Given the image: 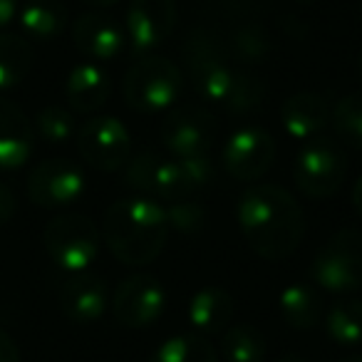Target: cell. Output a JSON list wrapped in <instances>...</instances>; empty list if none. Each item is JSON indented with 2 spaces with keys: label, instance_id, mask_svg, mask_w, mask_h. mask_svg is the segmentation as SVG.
Wrapping results in <instances>:
<instances>
[{
  "label": "cell",
  "instance_id": "cell-15",
  "mask_svg": "<svg viewBox=\"0 0 362 362\" xmlns=\"http://www.w3.org/2000/svg\"><path fill=\"white\" fill-rule=\"evenodd\" d=\"M75 47L92 62H110L122 55L127 45V33L115 18L102 13H85L72 25Z\"/></svg>",
  "mask_w": 362,
  "mask_h": 362
},
{
  "label": "cell",
  "instance_id": "cell-6",
  "mask_svg": "<svg viewBox=\"0 0 362 362\" xmlns=\"http://www.w3.org/2000/svg\"><path fill=\"white\" fill-rule=\"evenodd\" d=\"M45 251L62 271L82 273L100 251V231L85 214H62L45 226Z\"/></svg>",
  "mask_w": 362,
  "mask_h": 362
},
{
  "label": "cell",
  "instance_id": "cell-16",
  "mask_svg": "<svg viewBox=\"0 0 362 362\" xmlns=\"http://www.w3.org/2000/svg\"><path fill=\"white\" fill-rule=\"evenodd\" d=\"M107 286L95 273H70L65 283L60 286V308L72 322L90 325L97 322L107 310Z\"/></svg>",
  "mask_w": 362,
  "mask_h": 362
},
{
  "label": "cell",
  "instance_id": "cell-33",
  "mask_svg": "<svg viewBox=\"0 0 362 362\" xmlns=\"http://www.w3.org/2000/svg\"><path fill=\"white\" fill-rule=\"evenodd\" d=\"M21 11V3L18 0H0V30H6L8 25H13Z\"/></svg>",
  "mask_w": 362,
  "mask_h": 362
},
{
  "label": "cell",
  "instance_id": "cell-18",
  "mask_svg": "<svg viewBox=\"0 0 362 362\" xmlns=\"http://www.w3.org/2000/svg\"><path fill=\"white\" fill-rule=\"evenodd\" d=\"M35 127L25 112L8 100H0V169H18L33 154Z\"/></svg>",
  "mask_w": 362,
  "mask_h": 362
},
{
  "label": "cell",
  "instance_id": "cell-28",
  "mask_svg": "<svg viewBox=\"0 0 362 362\" xmlns=\"http://www.w3.org/2000/svg\"><path fill=\"white\" fill-rule=\"evenodd\" d=\"M35 132L47 144H67L77 134L75 117L67 107L62 105H47L35 115Z\"/></svg>",
  "mask_w": 362,
  "mask_h": 362
},
{
  "label": "cell",
  "instance_id": "cell-2",
  "mask_svg": "<svg viewBox=\"0 0 362 362\" xmlns=\"http://www.w3.org/2000/svg\"><path fill=\"white\" fill-rule=\"evenodd\" d=\"M238 226L248 248L266 261H283L298 251L305 221L298 202L278 184H256L238 202Z\"/></svg>",
  "mask_w": 362,
  "mask_h": 362
},
{
  "label": "cell",
  "instance_id": "cell-5",
  "mask_svg": "<svg viewBox=\"0 0 362 362\" xmlns=\"http://www.w3.org/2000/svg\"><path fill=\"white\" fill-rule=\"evenodd\" d=\"M184 90L181 70L166 57L146 55L127 70L122 92L132 110L136 112H164L179 100Z\"/></svg>",
  "mask_w": 362,
  "mask_h": 362
},
{
  "label": "cell",
  "instance_id": "cell-26",
  "mask_svg": "<svg viewBox=\"0 0 362 362\" xmlns=\"http://www.w3.org/2000/svg\"><path fill=\"white\" fill-rule=\"evenodd\" d=\"M325 330L337 345H360L362 342V303L337 300L325 315Z\"/></svg>",
  "mask_w": 362,
  "mask_h": 362
},
{
  "label": "cell",
  "instance_id": "cell-25",
  "mask_svg": "<svg viewBox=\"0 0 362 362\" xmlns=\"http://www.w3.org/2000/svg\"><path fill=\"white\" fill-rule=\"evenodd\" d=\"M221 352L226 362H263L268 342L253 325H231L223 332Z\"/></svg>",
  "mask_w": 362,
  "mask_h": 362
},
{
  "label": "cell",
  "instance_id": "cell-4",
  "mask_svg": "<svg viewBox=\"0 0 362 362\" xmlns=\"http://www.w3.org/2000/svg\"><path fill=\"white\" fill-rule=\"evenodd\" d=\"M124 179L134 192L151 202H181L214 181V164L209 156L174 159L156 151H141L127 164Z\"/></svg>",
  "mask_w": 362,
  "mask_h": 362
},
{
  "label": "cell",
  "instance_id": "cell-13",
  "mask_svg": "<svg viewBox=\"0 0 362 362\" xmlns=\"http://www.w3.org/2000/svg\"><path fill=\"white\" fill-rule=\"evenodd\" d=\"M276 139L263 127H243L223 146V166L238 181H256L273 166Z\"/></svg>",
  "mask_w": 362,
  "mask_h": 362
},
{
  "label": "cell",
  "instance_id": "cell-8",
  "mask_svg": "<svg viewBox=\"0 0 362 362\" xmlns=\"http://www.w3.org/2000/svg\"><path fill=\"white\" fill-rule=\"evenodd\" d=\"M347 174L342 151L332 141L313 139L298 151L293 164L296 187L310 199H327L340 192Z\"/></svg>",
  "mask_w": 362,
  "mask_h": 362
},
{
  "label": "cell",
  "instance_id": "cell-29",
  "mask_svg": "<svg viewBox=\"0 0 362 362\" xmlns=\"http://www.w3.org/2000/svg\"><path fill=\"white\" fill-rule=\"evenodd\" d=\"M332 124L345 144L362 149V92L342 97L332 110Z\"/></svg>",
  "mask_w": 362,
  "mask_h": 362
},
{
  "label": "cell",
  "instance_id": "cell-39",
  "mask_svg": "<svg viewBox=\"0 0 362 362\" xmlns=\"http://www.w3.org/2000/svg\"><path fill=\"white\" fill-rule=\"evenodd\" d=\"M360 75H362V52H360Z\"/></svg>",
  "mask_w": 362,
  "mask_h": 362
},
{
  "label": "cell",
  "instance_id": "cell-14",
  "mask_svg": "<svg viewBox=\"0 0 362 362\" xmlns=\"http://www.w3.org/2000/svg\"><path fill=\"white\" fill-rule=\"evenodd\" d=\"M174 0H132L127 8V40L136 52H149L164 45L176 28Z\"/></svg>",
  "mask_w": 362,
  "mask_h": 362
},
{
  "label": "cell",
  "instance_id": "cell-37",
  "mask_svg": "<svg viewBox=\"0 0 362 362\" xmlns=\"http://www.w3.org/2000/svg\"><path fill=\"white\" fill-rule=\"evenodd\" d=\"M342 362H362V355H355V357H347V360H342Z\"/></svg>",
  "mask_w": 362,
  "mask_h": 362
},
{
  "label": "cell",
  "instance_id": "cell-24",
  "mask_svg": "<svg viewBox=\"0 0 362 362\" xmlns=\"http://www.w3.org/2000/svg\"><path fill=\"white\" fill-rule=\"evenodd\" d=\"M149 362H218L214 345L199 332L174 335L159 345Z\"/></svg>",
  "mask_w": 362,
  "mask_h": 362
},
{
  "label": "cell",
  "instance_id": "cell-20",
  "mask_svg": "<svg viewBox=\"0 0 362 362\" xmlns=\"http://www.w3.org/2000/svg\"><path fill=\"white\" fill-rule=\"evenodd\" d=\"M110 75L97 62H82V65L72 67L65 85L67 102L80 115H92L100 107H105V102L110 100Z\"/></svg>",
  "mask_w": 362,
  "mask_h": 362
},
{
  "label": "cell",
  "instance_id": "cell-30",
  "mask_svg": "<svg viewBox=\"0 0 362 362\" xmlns=\"http://www.w3.org/2000/svg\"><path fill=\"white\" fill-rule=\"evenodd\" d=\"M166 226L179 233H199L206 226V209L197 202L181 199L166 206Z\"/></svg>",
  "mask_w": 362,
  "mask_h": 362
},
{
  "label": "cell",
  "instance_id": "cell-31",
  "mask_svg": "<svg viewBox=\"0 0 362 362\" xmlns=\"http://www.w3.org/2000/svg\"><path fill=\"white\" fill-rule=\"evenodd\" d=\"M18 209V202H16V194L11 192V187H6L3 181H0V226L8 223L13 218Z\"/></svg>",
  "mask_w": 362,
  "mask_h": 362
},
{
  "label": "cell",
  "instance_id": "cell-32",
  "mask_svg": "<svg viewBox=\"0 0 362 362\" xmlns=\"http://www.w3.org/2000/svg\"><path fill=\"white\" fill-rule=\"evenodd\" d=\"M0 362H21V350L6 330H0Z\"/></svg>",
  "mask_w": 362,
  "mask_h": 362
},
{
  "label": "cell",
  "instance_id": "cell-38",
  "mask_svg": "<svg viewBox=\"0 0 362 362\" xmlns=\"http://www.w3.org/2000/svg\"><path fill=\"white\" fill-rule=\"evenodd\" d=\"M296 3H300V6H310V3H315V0H296Z\"/></svg>",
  "mask_w": 362,
  "mask_h": 362
},
{
  "label": "cell",
  "instance_id": "cell-12",
  "mask_svg": "<svg viewBox=\"0 0 362 362\" xmlns=\"http://www.w3.org/2000/svg\"><path fill=\"white\" fill-rule=\"evenodd\" d=\"M115 317L127 327H149L164 315L166 291L154 276H129L112 298Z\"/></svg>",
  "mask_w": 362,
  "mask_h": 362
},
{
  "label": "cell",
  "instance_id": "cell-23",
  "mask_svg": "<svg viewBox=\"0 0 362 362\" xmlns=\"http://www.w3.org/2000/svg\"><path fill=\"white\" fill-rule=\"evenodd\" d=\"M33 47L28 37L0 30V90H13L28 77Z\"/></svg>",
  "mask_w": 362,
  "mask_h": 362
},
{
  "label": "cell",
  "instance_id": "cell-35",
  "mask_svg": "<svg viewBox=\"0 0 362 362\" xmlns=\"http://www.w3.org/2000/svg\"><path fill=\"white\" fill-rule=\"evenodd\" d=\"M82 3L95 6V8H110V6H115V3H119V0H82Z\"/></svg>",
  "mask_w": 362,
  "mask_h": 362
},
{
  "label": "cell",
  "instance_id": "cell-21",
  "mask_svg": "<svg viewBox=\"0 0 362 362\" xmlns=\"http://www.w3.org/2000/svg\"><path fill=\"white\" fill-rule=\"evenodd\" d=\"M23 37L35 42H50L67 28V8L62 0H28L18 11Z\"/></svg>",
  "mask_w": 362,
  "mask_h": 362
},
{
  "label": "cell",
  "instance_id": "cell-3",
  "mask_svg": "<svg viewBox=\"0 0 362 362\" xmlns=\"http://www.w3.org/2000/svg\"><path fill=\"white\" fill-rule=\"evenodd\" d=\"M166 209L159 202L132 197L115 202L105 214V243L124 266H146L166 243Z\"/></svg>",
  "mask_w": 362,
  "mask_h": 362
},
{
  "label": "cell",
  "instance_id": "cell-9",
  "mask_svg": "<svg viewBox=\"0 0 362 362\" xmlns=\"http://www.w3.org/2000/svg\"><path fill=\"white\" fill-rule=\"evenodd\" d=\"M216 136V122L209 110L199 105L176 107L161 124V141L174 159L209 156Z\"/></svg>",
  "mask_w": 362,
  "mask_h": 362
},
{
  "label": "cell",
  "instance_id": "cell-22",
  "mask_svg": "<svg viewBox=\"0 0 362 362\" xmlns=\"http://www.w3.org/2000/svg\"><path fill=\"white\" fill-rule=\"evenodd\" d=\"M281 315L293 330H313L322 320V303L305 283H291L281 291Z\"/></svg>",
  "mask_w": 362,
  "mask_h": 362
},
{
  "label": "cell",
  "instance_id": "cell-34",
  "mask_svg": "<svg viewBox=\"0 0 362 362\" xmlns=\"http://www.w3.org/2000/svg\"><path fill=\"white\" fill-rule=\"evenodd\" d=\"M352 206H355L357 216H362V176L355 181V187H352Z\"/></svg>",
  "mask_w": 362,
  "mask_h": 362
},
{
  "label": "cell",
  "instance_id": "cell-1",
  "mask_svg": "<svg viewBox=\"0 0 362 362\" xmlns=\"http://www.w3.org/2000/svg\"><path fill=\"white\" fill-rule=\"evenodd\" d=\"M187 60L189 80L199 97L233 115H246L261 107L266 87L261 80L228 62V52L206 30H192L181 47Z\"/></svg>",
  "mask_w": 362,
  "mask_h": 362
},
{
  "label": "cell",
  "instance_id": "cell-7",
  "mask_svg": "<svg viewBox=\"0 0 362 362\" xmlns=\"http://www.w3.org/2000/svg\"><path fill=\"white\" fill-rule=\"evenodd\" d=\"M313 281L330 293L362 288V231L345 228L335 233L313 261Z\"/></svg>",
  "mask_w": 362,
  "mask_h": 362
},
{
  "label": "cell",
  "instance_id": "cell-17",
  "mask_svg": "<svg viewBox=\"0 0 362 362\" xmlns=\"http://www.w3.org/2000/svg\"><path fill=\"white\" fill-rule=\"evenodd\" d=\"M330 119H332L330 105L317 92H298V95H291L281 107L283 129L296 141L317 139V134L325 132Z\"/></svg>",
  "mask_w": 362,
  "mask_h": 362
},
{
  "label": "cell",
  "instance_id": "cell-27",
  "mask_svg": "<svg viewBox=\"0 0 362 362\" xmlns=\"http://www.w3.org/2000/svg\"><path fill=\"white\" fill-rule=\"evenodd\" d=\"M231 55L238 65H261L271 57L273 42L261 25H243L231 35Z\"/></svg>",
  "mask_w": 362,
  "mask_h": 362
},
{
  "label": "cell",
  "instance_id": "cell-36",
  "mask_svg": "<svg viewBox=\"0 0 362 362\" xmlns=\"http://www.w3.org/2000/svg\"><path fill=\"white\" fill-rule=\"evenodd\" d=\"M278 362H308L305 357H300V355H296V352H288V355H283Z\"/></svg>",
  "mask_w": 362,
  "mask_h": 362
},
{
  "label": "cell",
  "instance_id": "cell-11",
  "mask_svg": "<svg viewBox=\"0 0 362 362\" xmlns=\"http://www.w3.org/2000/svg\"><path fill=\"white\" fill-rule=\"evenodd\" d=\"M85 194V174L70 159L40 161L28 176V197L42 209L70 206Z\"/></svg>",
  "mask_w": 362,
  "mask_h": 362
},
{
  "label": "cell",
  "instance_id": "cell-10",
  "mask_svg": "<svg viewBox=\"0 0 362 362\" xmlns=\"http://www.w3.org/2000/svg\"><path fill=\"white\" fill-rule=\"evenodd\" d=\"M77 151L97 171H117L129 161L132 136L117 117H92L77 129Z\"/></svg>",
  "mask_w": 362,
  "mask_h": 362
},
{
  "label": "cell",
  "instance_id": "cell-19",
  "mask_svg": "<svg viewBox=\"0 0 362 362\" xmlns=\"http://www.w3.org/2000/svg\"><path fill=\"white\" fill-rule=\"evenodd\" d=\"M187 315L199 335H223L236 315V303L221 288H204L189 300Z\"/></svg>",
  "mask_w": 362,
  "mask_h": 362
}]
</instances>
